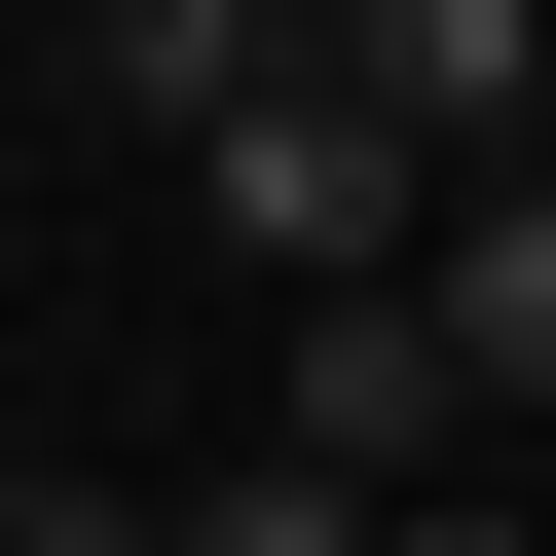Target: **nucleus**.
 I'll return each mask as SVG.
<instances>
[{"label": "nucleus", "instance_id": "nucleus-3", "mask_svg": "<svg viewBox=\"0 0 556 556\" xmlns=\"http://www.w3.org/2000/svg\"><path fill=\"white\" fill-rule=\"evenodd\" d=\"M149 519H186V556H408V519H334L298 445H223V482H149Z\"/></svg>", "mask_w": 556, "mask_h": 556}, {"label": "nucleus", "instance_id": "nucleus-2", "mask_svg": "<svg viewBox=\"0 0 556 556\" xmlns=\"http://www.w3.org/2000/svg\"><path fill=\"white\" fill-rule=\"evenodd\" d=\"M445 371H482V408H556V186H482V223H445Z\"/></svg>", "mask_w": 556, "mask_h": 556}, {"label": "nucleus", "instance_id": "nucleus-1", "mask_svg": "<svg viewBox=\"0 0 556 556\" xmlns=\"http://www.w3.org/2000/svg\"><path fill=\"white\" fill-rule=\"evenodd\" d=\"M260 445H298L334 519H445V445H482V371H445V298H334L298 371H260Z\"/></svg>", "mask_w": 556, "mask_h": 556}, {"label": "nucleus", "instance_id": "nucleus-4", "mask_svg": "<svg viewBox=\"0 0 556 556\" xmlns=\"http://www.w3.org/2000/svg\"><path fill=\"white\" fill-rule=\"evenodd\" d=\"M0 556H186V519H149V482H0Z\"/></svg>", "mask_w": 556, "mask_h": 556}]
</instances>
